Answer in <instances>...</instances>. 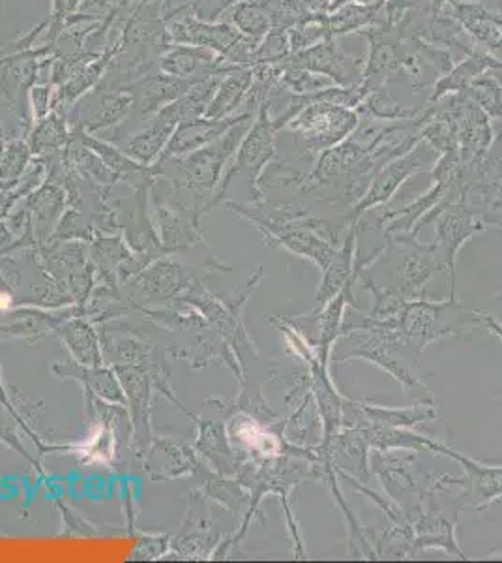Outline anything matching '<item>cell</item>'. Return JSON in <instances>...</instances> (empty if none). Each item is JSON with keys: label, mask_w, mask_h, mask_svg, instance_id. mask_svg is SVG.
Here are the masks:
<instances>
[{"label": "cell", "mask_w": 502, "mask_h": 563, "mask_svg": "<svg viewBox=\"0 0 502 563\" xmlns=\"http://www.w3.org/2000/svg\"><path fill=\"white\" fill-rule=\"evenodd\" d=\"M419 352L400 331L387 327H347L339 340L334 361L345 363L353 357L368 358L401 384H419L413 378L414 365H419Z\"/></svg>", "instance_id": "1"}, {"label": "cell", "mask_w": 502, "mask_h": 563, "mask_svg": "<svg viewBox=\"0 0 502 563\" xmlns=\"http://www.w3.org/2000/svg\"><path fill=\"white\" fill-rule=\"evenodd\" d=\"M437 453L450 456L464 467L465 479L461 481V504L477 511L502 498V466H491L472 461L469 456L458 455L440 443Z\"/></svg>", "instance_id": "2"}, {"label": "cell", "mask_w": 502, "mask_h": 563, "mask_svg": "<svg viewBox=\"0 0 502 563\" xmlns=\"http://www.w3.org/2000/svg\"><path fill=\"white\" fill-rule=\"evenodd\" d=\"M308 137H312L313 147L323 148L345 137L356 126V115L349 109L334 108L332 103H319L308 109L299 124Z\"/></svg>", "instance_id": "3"}, {"label": "cell", "mask_w": 502, "mask_h": 563, "mask_svg": "<svg viewBox=\"0 0 502 563\" xmlns=\"http://www.w3.org/2000/svg\"><path fill=\"white\" fill-rule=\"evenodd\" d=\"M480 230H483L482 225L477 224L465 209H450L440 220L437 225L439 241L433 249H440V256L445 260L450 276L454 273V262H456L459 246L464 244L465 239L471 238L475 231ZM451 282H454V276H451Z\"/></svg>", "instance_id": "4"}, {"label": "cell", "mask_w": 502, "mask_h": 563, "mask_svg": "<svg viewBox=\"0 0 502 563\" xmlns=\"http://www.w3.org/2000/svg\"><path fill=\"white\" fill-rule=\"evenodd\" d=\"M356 233L350 231L347 239H345L344 246L339 252L334 254L332 262L325 269V278L321 282V288L317 291V301H331L332 297L344 288L345 284L353 278V267H355V241Z\"/></svg>", "instance_id": "5"}, {"label": "cell", "mask_w": 502, "mask_h": 563, "mask_svg": "<svg viewBox=\"0 0 502 563\" xmlns=\"http://www.w3.org/2000/svg\"><path fill=\"white\" fill-rule=\"evenodd\" d=\"M362 410L364 422L371 424H382V427H411L416 422L430 421L437 416V411L432 404H420L419 408H405V410H387V408H369V406H360Z\"/></svg>", "instance_id": "6"}, {"label": "cell", "mask_w": 502, "mask_h": 563, "mask_svg": "<svg viewBox=\"0 0 502 563\" xmlns=\"http://www.w3.org/2000/svg\"><path fill=\"white\" fill-rule=\"evenodd\" d=\"M422 164L420 158L414 161V156H409L405 161L395 162L392 166L388 167L382 172L381 177L376 180V185L373 188L369 190L368 198L364 199L362 203L358 206V212H362V209L369 206H377V203H382V201H387L390 198V194L394 192L395 188L400 183H403L405 177L411 175L414 167H419Z\"/></svg>", "instance_id": "7"}, {"label": "cell", "mask_w": 502, "mask_h": 563, "mask_svg": "<svg viewBox=\"0 0 502 563\" xmlns=\"http://www.w3.org/2000/svg\"><path fill=\"white\" fill-rule=\"evenodd\" d=\"M483 323H486V327L490 329V333L495 334V336H499V339L502 340V323L501 321L497 320V318H493V316L490 314V312H482Z\"/></svg>", "instance_id": "8"}]
</instances>
